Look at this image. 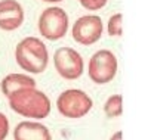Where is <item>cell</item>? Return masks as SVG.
<instances>
[{
    "label": "cell",
    "instance_id": "1",
    "mask_svg": "<svg viewBox=\"0 0 157 140\" xmlns=\"http://www.w3.org/2000/svg\"><path fill=\"white\" fill-rule=\"evenodd\" d=\"M9 106L15 114L24 118L43 120L51 114V100L36 87L19 88L8 97Z\"/></svg>",
    "mask_w": 157,
    "mask_h": 140
},
{
    "label": "cell",
    "instance_id": "2",
    "mask_svg": "<svg viewBox=\"0 0 157 140\" xmlns=\"http://www.w3.org/2000/svg\"><path fill=\"white\" fill-rule=\"evenodd\" d=\"M15 59L19 68L31 74H42L49 62L44 43L37 37H25L17 44Z\"/></svg>",
    "mask_w": 157,
    "mask_h": 140
},
{
    "label": "cell",
    "instance_id": "3",
    "mask_svg": "<svg viewBox=\"0 0 157 140\" xmlns=\"http://www.w3.org/2000/svg\"><path fill=\"white\" fill-rule=\"evenodd\" d=\"M92 106H94V100L90 99V96L78 88H68L62 92L56 99L58 112L64 118H70V120L83 118L90 112Z\"/></svg>",
    "mask_w": 157,
    "mask_h": 140
},
{
    "label": "cell",
    "instance_id": "4",
    "mask_svg": "<svg viewBox=\"0 0 157 140\" xmlns=\"http://www.w3.org/2000/svg\"><path fill=\"white\" fill-rule=\"evenodd\" d=\"M89 78L96 84H107L117 74V58L111 50L101 49L95 52L87 65Z\"/></svg>",
    "mask_w": 157,
    "mask_h": 140
},
{
    "label": "cell",
    "instance_id": "5",
    "mask_svg": "<svg viewBox=\"0 0 157 140\" xmlns=\"http://www.w3.org/2000/svg\"><path fill=\"white\" fill-rule=\"evenodd\" d=\"M68 30V15L62 8L52 6L46 8L39 18V31L44 38L55 41L67 34Z\"/></svg>",
    "mask_w": 157,
    "mask_h": 140
},
{
    "label": "cell",
    "instance_id": "6",
    "mask_svg": "<svg viewBox=\"0 0 157 140\" xmlns=\"http://www.w3.org/2000/svg\"><path fill=\"white\" fill-rule=\"evenodd\" d=\"M53 65L64 80H77L85 70L82 55L71 47H59L53 53Z\"/></svg>",
    "mask_w": 157,
    "mask_h": 140
},
{
    "label": "cell",
    "instance_id": "7",
    "mask_svg": "<svg viewBox=\"0 0 157 140\" xmlns=\"http://www.w3.org/2000/svg\"><path fill=\"white\" fill-rule=\"evenodd\" d=\"M102 30V21L98 15H83L73 24L71 34L77 43L89 46L101 38Z\"/></svg>",
    "mask_w": 157,
    "mask_h": 140
},
{
    "label": "cell",
    "instance_id": "8",
    "mask_svg": "<svg viewBox=\"0 0 157 140\" xmlns=\"http://www.w3.org/2000/svg\"><path fill=\"white\" fill-rule=\"evenodd\" d=\"M24 21V9L17 0H0V28L13 31Z\"/></svg>",
    "mask_w": 157,
    "mask_h": 140
},
{
    "label": "cell",
    "instance_id": "9",
    "mask_svg": "<svg viewBox=\"0 0 157 140\" xmlns=\"http://www.w3.org/2000/svg\"><path fill=\"white\" fill-rule=\"evenodd\" d=\"M13 140H52V136L44 124L21 121L13 130Z\"/></svg>",
    "mask_w": 157,
    "mask_h": 140
},
{
    "label": "cell",
    "instance_id": "10",
    "mask_svg": "<svg viewBox=\"0 0 157 140\" xmlns=\"http://www.w3.org/2000/svg\"><path fill=\"white\" fill-rule=\"evenodd\" d=\"M25 87H36V80L28 74H9L0 83V88L6 97H9L19 88Z\"/></svg>",
    "mask_w": 157,
    "mask_h": 140
},
{
    "label": "cell",
    "instance_id": "11",
    "mask_svg": "<svg viewBox=\"0 0 157 140\" xmlns=\"http://www.w3.org/2000/svg\"><path fill=\"white\" fill-rule=\"evenodd\" d=\"M104 112L107 118H119L123 114V97L122 95L110 96L104 103Z\"/></svg>",
    "mask_w": 157,
    "mask_h": 140
},
{
    "label": "cell",
    "instance_id": "12",
    "mask_svg": "<svg viewBox=\"0 0 157 140\" xmlns=\"http://www.w3.org/2000/svg\"><path fill=\"white\" fill-rule=\"evenodd\" d=\"M108 34L119 37L122 35V13H114L113 16L108 19Z\"/></svg>",
    "mask_w": 157,
    "mask_h": 140
},
{
    "label": "cell",
    "instance_id": "13",
    "mask_svg": "<svg viewBox=\"0 0 157 140\" xmlns=\"http://www.w3.org/2000/svg\"><path fill=\"white\" fill-rule=\"evenodd\" d=\"M108 0H80L82 6L87 10H98V9L104 8Z\"/></svg>",
    "mask_w": 157,
    "mask_h": 140
},
{
    "label": "cell",
    "instance_id": "14",
    "mask_svg": "<svg viewBox=\"0 0 157 140\" xmlns=\"http://www.w3.org/2000/svg\"><path fill=\"white\" fill-rule=\"evenodd\" d=\"M9 120L5 114L0 112V140H5L9 134Z\"/></svg>",
    "mask_w": 157,
    "mask_h": 140
},
{
    "label": "cell",
    "instance_id": "15",
    "mask_svg": "<svg viewBox=\"0 0 157 140\" xmlns=\"http://www.w3.org/2000/svg\"><path fill=\"white\" fill-rule=\"evenodd\" d=\"M122 137H123L122 131H116V133L113 134V136L110 137V140H122Z\"/></svg>",
    "mask_w": 157,
    "mask_h": 140
},
{
    "label": "cell",
    "instance_id": "16",
    "mask_svg": "<svg viewBox=\"0 0 157 140\" xmlns=\"http://www.w3.org/2000/svg\"><path fill=\"white\" fill-rule=\"evenodd\" d=\"M43 2H48V3H55V2H62V0H43Z\"/></svg>",
    "mask_w": 157,
    "mask_h": 140
}]
</instances>
